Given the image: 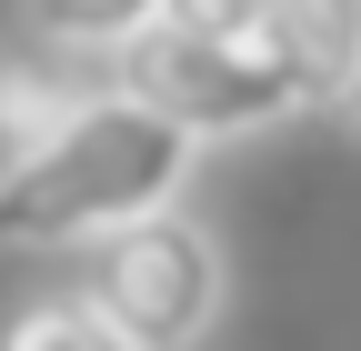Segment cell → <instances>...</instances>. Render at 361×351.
Here are the masks:
<instances>
[{
  "label": "cell",
  "instance_id": "6da1fadb",
  "mask_svg": "<svg viewBox=\"0 0 361 351\" xmlns=\"http://www.w3.org/2000/svg\"><path fill=\"white\" fill-rule=\"evenodd\" d=\"M201 151L161 130L151 111H130L121 91H90L61 111V130L40 141L11 181H0V241L11 251H61V241H111L151 211H180Z\"/></svg>",
  "mask_w": 361,
  "mask_h": 351
},
{
  "label": "cell",
  "instance_id": "7a4b0ae2",
  "mask_svg": "<svg viewBox=\"0 0 361 351\" xmlns=\"http://www.w3.org/2000/svg\"><path fill=\"white\" fill-rule=\"evenodd\" d=\"M101 91H121L130 111H151L161 130H180L191 151L211 141H261V130L301 121L291 80L261 61V40H211V30H180V20H151L130 51L101 61Z\"/></svg>",
  "mask_w": 361,
  "mask_h": 351
},
{
  "label": "cell",
  "instance_id": "3957f363",
  "mask_svg": "<svg viewBox=\"0 0 361 351\" xmlns=\"http://www.w3.org/2000/svg\"><path fill=\"white\" fill-rule=\"evenodd\" d=\"M80 301H90L130 351H201L211 321H221V301H231L221 231L201 221V211H151V221L90 241Z\"/></svg>",
  "mask_w": 361,
  "mask_h": 351
},
{
  "label": "cell",
  "instance_id": "277c9868",
  "mask_svg": "<svg viewBox=\"0 0 361 351\" xmlns=\"http://www.w3.org/2000/svg\"><path fill=\"white\" fill-rule=\"evenodd\" d=\"M251 40L301 111H341V91L361 80V0H271Z\"/></svg>",
  "mask_w": 361,
  "mask_h": 351
},
{
  "label": "cell",
  "instance_id": "5b68a950",
  "mask_svg": "<svg viewBox=\"0 0 361 351\" xmlns=\"http://www.w3.org/2000/svg\"><path fill=\"white\" fill-rule=\"evenodd\" d=\"M90 91V70H71V61H51V51H11L0 61V181L61 130V111Z\"/></svg>",
  "mask_w": 361,
  "mask_h": 351
},
{
  "label": "cell",
  "instance_id": "8992f818",
  "mask_svg": "<svg viewBox=\"0 0 361 351\" xmlns=\"http://www.w3.org/2000/svg\"><path fill=\"white\" fill-rule=\"evenodd\" d=\"M30 11V40L71 70H101L111 51H130L151 20H171V0H20Z\"/></svg>",
  "mask_w": 361,
  "mask_h": 351
},
{
  "label": "cell",
  "instance_id": "52a82bcc",
  "mask_svg": "<svg viewBox=\"0 0 361 351\" xmlns=\"http://www.w3.org/2000/svg\"><path fill=\"white\" fill-rule=\"evenodd\" d=\"M0 351H130L80 291H30L11 321H0Z\"/></svg>",
  "mask_w": 361,
  "mask_h": 351
},
{
  "label": "cell",
  "instance_id": "ba28073f",
  "mask_svg": "<svg viewBox=\"0 0 361 351\" xmlns=\"http://www.w3.org/2000/svg\"><path fill=\"white\" fill-rule=\"evenodd\" d=\"M261 11H271V0H171V20L180 30H211V40H251Z\"/></svg>",
  "mask_w": 361,
  "mask_h": 351
},
{
  "label": "cell",
  "instance_id": "9c48e42d",
  "mask_svg": "<svg viewBox=\"0 0 361 351\" xmlns=\"http://www.w3.org/2000/svg\"><path fill=\"white\" fill-rule=\"evenodd\" d=\"M341 121H351V130H361V80H351V91H341Z\"/></svg>",
  "mask_w": 361,
  "mask_h": 351
}]
</instances>
